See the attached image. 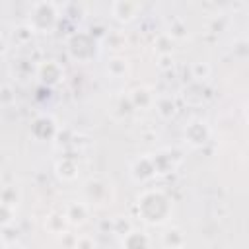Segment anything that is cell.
<instances>
[{
    "instance_id": "1",
    "label": "cell",
    "mask_w": 249,
    "mask_h": 249,
    "mask_svg": "<svg viewBox=\"0 0 249 249\" xmlns=\"http://www.w3.org/2000/svg\"><path fill=\"white\" fill-rule=\"evenodd\" d=\"M136 212L142 222L161 226L171 216V198L161 189H146L136 198Z\"/></svg>"
},
{
    "instance_id": "24",
    "label": "cell",
    "mask_w": 249,
    "mask_h": 249,
    "mask_svg": "<svg viewBox=\"0 0 249 249\" xmlns=\"http://www.w3.org/2000/svg\"><path fill=\"white\" fill-rule=\"evenodd\" d=\"M72 249H97V243L91 235H76Z\"/></svg>"
},
{
    "instance_id": "21",
    "label": "cell",
    "mask_w": 249,
    "mask_h": 249,
    "mask_svg": "<svg viewBox=\"0 0 249 249\" xmlns=\"http://www.w3.org/2000/svg\"><path fill=\"white\" fill-rule=\"evenodd\" d=\"M191 76L195 78L196 84H200V82H204V80L210 76V66H208L206 62H193V66H191Z\"/></svg>"
},
{
    "instance_id": "17",
    "label": "cell",
    "mask_w": 249,
    "mask_h": 249,
    "mask_svg": "<svg viewBox=\"0 0 249 249\" xmlns=\"http://www.w3.org/2000/svg\"><path fill=\"white\" fill-rule=\"evenodd\" d=\"M152 161H154V167H156V175L158 173H167L175 167L171 156H167V154H156V156H152Z\"/></svg>"
},
{
    "instance_id": "22",
    "label": "cell",
    "mask_w": 249,
    "mask_h": 249,
    "mask_svg": "<svg viewBox=\"0 0 249 249\" xmlns=\"http://www.w3.org/2000/svg\"><path fill=\"white\" fill-rule=\"evenodd\" d=\"M0 200H2L4 204H8V206L16 208L18 202H19V191H18L14 185H12V187H6V189H2V193H0Z\"/></svg>"
},
{
    "instance_id": "12",
    "label": "cell",
    "mask_w": 249,
    "mask_h": 249,
    "mask_svg": "<svg viewBox=\"0 0 249 249\" xmlns=\"http://www.w3.org/2000/svg\"><path fill=\"white\" fill-rule=\"evenodd\" d=\"M68 220H66V216H64V212H51L47 218H45V230L49 231V233H53V235H62V233H66L68 231Z\"/></svg>"
},
{
    "instance_id": "15",
    "label": "cell",
    "mask_w": 249,
    "mask_h": 249,
    "mask_svg": "<svg viewBox=\"0 0 249 249\" xmlns=\"http://www.w3.org/2000/svg\"><path fill=\"white\" fill-rule=\"evenodd\" d=\"M54 171L62 181H72L78 175V163L72 158H62L60 161H56Z\"/></svg>"
},
{
    "instance_id": "8",
    "label": "cell",
    "mask_w": 249,
    "mask_h": 249,
    "mask_svg": "<svg viewBox=\"0 0 249 249\" xmlns=\"http://www.w3.org/2000/svg\"><path fill=\"white\" fill-rule=\"evenodd\" d=\"M130 175L136 183H148L150 179H154L156 177V167H154L152 156H140L130 165Z\"/></svg>"
},
{
    "instance_id": "11",
    "label": "cell",
    "mask_w": 249,
    "mask_h": 249,
    "mask_svg": "<svg viewBox=\"0 0 249 249\" xmlns=\"http://www.w3.org/2000/svg\"><path fill=\"white\" fill-rule=\"evenodd\" d=\"M128 99H130V103H132L134 109H146V107H152L154 101H156L152 89L146 88V86H138V88H134V89L128 93Z\"/></svg>"
},
{
    "instance_id": "18",
    "label": "cell",
    "mask_w": 249,
    "mask_h": 249,
    "mask_svg": "<svg viewBox=\"0 0 249 249\" xmlns=\"http://www.w3.org/2000/svg\"><path fill=\"white\" fill-rule=\"evenodd\" d=\"M165 33L171 37V41H181V39L187 37L189 31H187V25H185L183 19H173L171 25H169V29H167Z\"/></svg>"
},
{
    "instance_id": "7",
    "label": "cell",
    "mask_w": 249,
    "mask_h": 249,
    "mask_svg": "<svg viewBox=\"0 0 249 249\" xmlns=\"http://www.w3.org/2000/svg\"><path fill=\"white\" fill-rule=\"evenodd\" d=\"M37 76H39V80L43 84L54 86V84H58L62 80L64 70L56 60H43V62L37 64Z\"/></svg>"
},
{
    "instance_id": "13",
    "label": "cell",
    "mask_w": 249,
    "mask_h": 249,
    "mask_svg": "<svg viewBox=\"0 0 249 249\" xmlns=\"http://www.w3.org/2000/svg\"><path fill=\"white\" fill-rule=\"evenodd\" d=\"M161 243H163L165 249H183L185 243H187V237H185L181 228H169L161 235Z\"/></svg>"
},
{
    "instance_id": "25",
    "label": "cell",
    "mask_w": 249,
    "mask_h": 249,
    "mask_svg": "<svg viewBox=\"0 0 249 249\" xmlns=\"http://www.w3.org/2000/svg\"><path fill=\"white\" fill-rule=\"evenodd\" d=\"M14 101H16L14 89H12L10 86H0V105L8 107V105H12Z\"/></svg>"
},
{
    "instance_id": "26",
    "label": "cell",
    "mask_w": 249,
    "mask_h": 249,
    "mask_svg": "<svg viewBox=\"0 0 249 249\" xmlns=\"http://www.w3.org/2000/svg\"><path fill=\"white\" fill-rule=\"evenodd\" d=\"M158 68L163 72L171 70L173 68V54H160L158 56Z\"/></svg>"
},
{
    "instance_id": "10",
    "label": "cell",
    "mask_w": 249,
    "mask_h": 249,
    "mask_svg": "<svg viewBox=\"0 0 249 249\" xmlns=\"http://www.w3.org/2000/svg\"><path fill=\"white\" fill-rule=\"evenodd\" d=\"M64 216L70 226H84L89 218V204L88 202H70L64 208Z\"/></svg>"
},
{
    "instance_id": "9",
    "label": "cell",
    "mask_w": 249,
    "mask_h": 249,
    "mask_svg": "<svg viewBox=\"0 0 249 249\" xmlns=\"http://www.w3.org/2000/svg\"><path fill=\"white\" fill-rule=\"evenodd\" d=\"M150 245H152V239L142 230L132 228L128 233H124L121 237V247L123 249H150Z\"/></svg>"
},
{
    "instance_id": "19",
    "label": "cell",
    "mask_w": 249,
    "mask_h": 249,
    "mask_svg": "<svg viewBox=\"0 0 249 249\" xmlns=\"http://www.w3.org/2000/svg\"><path fill=\"white\" fill-rule=\"evenodd\" d=\"M171 45H173L171 37L167 33H160L154 41V51H158V56L160 54H171Z\"/></svg>"
},
{
    "instance_id": "23",
    "label": "cell",
    "mask_w": 249,
    "mask_h": 249,
    "mask_svg": "<svg viewBox=\"0 0 249 249\" xmlns=\"http://www.w3.org/2000/svg\"><path fill=\"white\" fill-rule=\"evenodd\" d=\"M14 210L16 208H12L0 200V228H8L14 222Z\"/></svg>"
},
{
    "instance_id": "28",
    "label": "cell",
    "mask_w": 249,
    "mask_h": 249,
    "mask_svg": "<svg viewBox=\"0 0 249 249\" xmlns=\"http://www.w3.org/2000/svg\"><path fill=\"white\" fill-rule=\"evenodd\" d=\"M2 53H6V41L0 37V54H2Z\"/></svg>"
},
{
    "instance_id": "16",
    "label": "cell",
    "mask_w": 249,
    "mask_h": 249,
    "mask_svg": "<svg viewBox=\"0 0 249 249\" xmlns=\"http://www.w3.org/2000/svg\"><path fill=\"white\" fill-rule=\"evenodd\" d=\"M154 107H156V111H158V115H160L161 119H171V117L177 113V105H175L173 97H169V95L158 97V99L154 101Z\"/></svg>"
},
{
    "instance_id": "3",
    "label": "cell",
    "mask_w": 249,
    "mask_h": 249,
    "mask_svg": "<svg viewBox=\"0 0 249 249\" xmlns=\"http://www.w3.org/2000/svg\"><path fill=\"white\" fill-rule=\"evenodd\" d=\"M68 53L78 60H88L95 54V41L89 33H74L68 41Z\"/></svg>"
},
{
    "instance_id": "4",
    "label": "cell",
    "mask_w": 249,
    "mask_h": 249,
    "mask_svg": "<svg viewBox=\"0 0 249 249\" xmlns=\"http://www.w3.org/2000/svg\"><path fill=\"white\" fill-rule=\"evenodd\" d=\"M208 138H210V126L198 119L191 121L183 130V140L191 148H202L208 142Z\"/></svg>"
},
{
    "instance_id": "2",
    "label": "cell",
    "mask_w": 249,
    "mask_h": 249,
    "mask_svg": "<svg viewBox=\"0 0 249 249\" xmlns=\"http://www.w3.org/2000/svg\"><path fill=\"white\" fill-rule=\"evenodd\" d=\"M58 16H60V10H58L56 4H53V2H35V4H31L27 25L35 33H49V31L54 29V25L58 21Z\"/></svg>"
},
{
    "instance_id": "27",
    "label": "cell",
    "mask_w": 249,
    "mask_h": 249,
    "mask_svg": "<svg viewBox=\"0 0 249 249\" xmlns=\"http://www.w3.org/2000/svg\"><path fill=\"white\" fill-rule=\"evenodd\" d=\"M0 249H8V241L4 235H0Z\"/></svg>"
},
{
    "instance_id": "5",
    "label": "cell",
    "mask_w": 249,
    "mask_h": 249,
    "mask_svg": "<svg viewBox=\"0 0 249 249\" xmlns=\"http://www.w3.org/2000/svg\"><path fill=\"white\" fill-rule=\"evenodd\" d=\"M142 12V4L140 2H130V0H117L111 4V16L119 21V23H130L132 19H136V16Z\"/></svg>"
},
{
    "instance_id": "29",
    "label": "cell",
    "mask_w": 249,
    "mask_h": 249,
    "mask_svg": "<svg viewBox=\"0 0 249 249\" xmlns=\"http://www.w3.org/2000/svg\"><path fill=\"white\" fill-rule=\"evenodd\" d=\"M0 37H2V33H0Z\"/></svg>"
},
{
    "instance_id": "14",
    "label": "cell",
    "mask_w": 249,
    "mask_h": 249,
    "mask_svg": "<svg viewBox=\"0 0 249 249\" xmlns=\"http://www.w3.org/2000/svg\"><path fill=\"white\" fill-rule=\"evenodd\" d=\"M128 70H130V64H128V58H124V56H111L107 60V72L111 78L121 80L128 74Z\"/></svg>"
},
{
    "instance_id": "20",
    "label": "cell",
    "mask_w": 249,
    "mask_h": 249,
    "mask_svg": "<svg viewBox=\"0 0 249 249\" xmlns=\"http://www.w3.org/2000/svg\"><path fill=\"white\" fill-rule=\"evenodd\" d=\"M33 35H35V31H33L27 23H23V25H19V27H16V29H14V41H16V43H19V45L29 43V41L33 39Z\"/></svg>"
},
{
    "instance_id": "6",
    "label": "cell",
    "mask_w": 249,
    "mask_h": 249,
    "mask_svg": "<svg viewBox=\"0 0 249 249\" xmlns=\"http://www.w3.org/2000/svg\"><path fill=\"white\" fill-rule=\"evenodd\" d=\"M86 198L89 204H105L111 200V185L101 179H91L86 183Z\"/></svg>"
}]
</instances>
